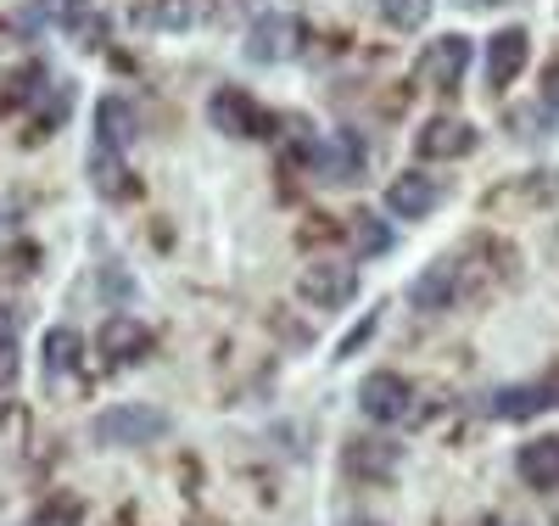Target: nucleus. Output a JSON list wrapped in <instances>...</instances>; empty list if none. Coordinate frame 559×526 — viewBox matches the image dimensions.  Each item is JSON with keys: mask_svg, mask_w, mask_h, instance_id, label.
Listing matches in <instances>:
<instances>
[{"mask_svg": "<svg viewBox=\"0 0 559 526\" xmlns=\"http://www.w3.org/2000/svg\"><path fill=\"white\" fill-rule=\"evenodd\" d=\"M207 124L218 135H236V140H269L280 129V118L258 102L252 90H236V84H218L207 95Z\"/></svg>", "mask_w": 559, "mask_h": 526, "instance_id": "f257e3e1", "label": "nucleus"}, {"mask_svg": "<svg viewBox=\"0 0 559 526\" xmlns=\"http://www.w3.org/2000/svg\"><path fill=\"white\" fill-rule=\"evenodd\" d=\"M168 425L174 420L152 404H112V409H102L96 420H90V437L107 443V448H140V443L168 437Z\"/></svg>", "mask_w": 559, "mask_h": 526, "instance_id": "f03ea898", "label": "nucleus"}, {"mask_svg": "<svg viewBox=\"0 0 559 526\" xmlns=\"http://www.w3.org/2000/svg\"><path fill=\"white\" fill-rule=\"evenodd\" d=\"M559 202V168H532V174H515V179H503L492 185L487 197H481V213L487 219H521V213H543Z\"/></svg>", "mask_w": 559, "mask_h": 526, "instance_id": "7ed1b4c3", "label": "nucleus"}, {"mask_svg": "<svg viewBox=\"0 0 559 526\" xmlns=\"http://www.w3.org/2000/svg\"><path fill=\"white\" fill-rule=\"evenodd\" d=\"M302 51H308V23L297 12H263L247 34V62H258V68L297 62Z\"/></svg>", "mask_w": 559, "mask_h": 526, "instance_id": "20e7f679", "label": "nucleus"}, {"mask_svg": "<svg viewBox=\"0 0 559 526\" xmlns=\"http://www.w3.org/2000/svg\"><path fill=\"white\" fill-rule=\"evenodd\" d=\"M481 147V129L471 118H459V113H437L414 129V157L419 163H459V157H471Z\"/></svg>", "mask_w": 559, "mask_h": 526, "instance_id": "39448f33", "label": "nucleus"}, {"mask_svg": "<svg viewBox=\"0 0 559 526\" xmlns=\"http://www.w3.org/2000/svg\"><path fill=\"white\" fill-rule=\"evenodd\" d=\"M471 62H476V39H471V34H437L426 51H419L414 73L426 79L431 90L453 95V90L464 84V73H471Z\"/></svg>", "mask_w": 559, "mask_h": 526, "instance_id": "423d86ee", "label": "nucleus"}, {"mask_svg": "<svg viewBox=\"0 0 559 526\" xmlns=\"http://www.w3.org/2000/svg\"><path fill=\"white\" fill-rule=\"evenodd\" d=\"M297 292H302V303L308 308H347L353 297H358V269L353 264H342V258H313V264H302V274H297Z\"/></svg>", "mask_w": 559, "mask_h": 526, "instance_id": "0eeeda50", "label": "nucleus"}, {"mask_svg": "<svg viewBox=\"0 0 559 526\" xmlns=\"http://www.w3.org/2000/svg\"><path fill=\"white\" fill-rule=\"evenodd\" d=\"M459 297H464V269H459V253L431 258L426 269H419V274L408 280V303H414L419 314H442V308H453Z\"/></svg>", "mask_w": 559, "mask_h": 526, "instance_id": "6e6552de", "label": "nucleus"}, {"mask_svg": "<svg viewBox=\"0 0 559 526\" xmlns=\"http://www.w3.org/2000/svg\"><path fill=\"white\" fill-rule=\"evenodd\" d=\"M358 409H364V420H376V425H397V420L414 414V387L397 370H376V375L358 381Z\"/></svg>", "mask_w": 559, "mask_h": 526, "instance_id": "1a4fd4ad", "label": "nucleus"}, {"mask_svg": "<svg viewBox=\"0 0 559 526\" xmlns=\"http://www.w3.org/2000/svg\"><path fill=\"white\" fill-rule=\"evenodd\" d=\"M526 62H532V34H526L521 23L498 28V34L487 39V51H481V68H487V84H492V90H509V84L526 73Z\"/></svg>", "mask_w": 559, "mask_h": 526, "instance_id": "9d476101", "label": "nucleus"}, {"mask_svg": "<svg viewBox=\"0 0 559 526\" xmlns=\"http://www.w3.org/2000/svg\"><path fill=\"white\" fill-rule=\"evenodd\" d=\"M152 330H146V319H134V314H112V319H102V330H96V348H102V359L112 364V370H129V364H140L152 353Z\"/></svg>", "mask_w": 559, "mask_h": 526, "instance_id": "9b49d317", "label": "nucleus"}, {"mask_svg": "<svg viewBox=\"0 0 559 526\" xmlns=\"http://www.w3.org/2000/svg\"><path fill=\"white\" fill-rule=\"evenodd\" d=\"M442 208V179L426 168H408L386 185V213L392 219H431Z\"/></svg>", "mask_w": 559, "mask_h": 526, "instance_id": "f8f14e48", "label": "nucleus"}, {"mask_svg": "<svg viewBox=\"0 0 559 526\" xmlns=\"http://www.w3.org/2000/svg\"><path fill=\"white\" fill-rule=\"evenodd\" d=\"M369 163V147H364V135L358 129H336V135H324V147H319V163L313 174L324 179H336V185H353Z\"/></svg>", "mask_w": 559, "mask_h": 526, "instance_id": "ddd939ff", "label": "nucleus"}, {"mask_svg": "<svg viewBox=\"0 0 559 526\" xmlns=\"http://www.w3.org/2000/svg\"><path fill=\"white\" fill-rule=\"evenodd\" d=\"M397 443H386V437H353L347 448H342V470L347 476H358V482H392L397 476Z\"/></svg>", "mask_w": 559, "mask_h": 526, "instance_id": "4468645a", "label": "nucleus"}, {"mask_svg": "<svg viewBox=\"0 0 559 526\" xmlns=\"http://www.w3.org/2000/svg\"><path fill=\"white\" fill-rule=\"evenodd\" d=\"M134 135H140L134 107L123 102V95H102V102H96V147H107V152L123 157L134 147Z\"/></svg>", "mask_w": 559, "mask_h": 526, "instance_id": "2eb2a0df", "label": "nucleus"}, {"mask_svg": "<svg viewBox=\"0 0 559 526\" xmlns=\"http://www.w3.org/2000/svg\"><path fill=\"white\" fill-rule=\"evenodd\" d=\"M90 185H96L107 202H129V197H140V179H134L129 163H123L118 152H107V147H90Z\"/></svg>", "mask_w": 559, "mask_h": 526, "instance_id": "dca6fc26", "label": "nucleus"}, {"mask_svg": "<svg viewBox=\"0 0 559 526\" xmlns=\"http://www.w3.org/2000/svg\"><path fill=\"white\" fill-rule=\"evenodd\" d=\"M515 470L526 476V488H559V437H532L515 454Z\"/></svg>", "mask_w": 559, "mask_h": 526, "instance_id": "f3484780", "label": "nucleus"}, {"mask_svg": "<svg viewBox=\"0 0 559 526\" xmlns=\"http://www.w3.org/2000/svg\"><path fill=\"white\" fill-rule=\"evenodd\" d=\"M548 409V393L537 387V381H515V387H498L492 393V414L498 420H532Z\"/></svg>", "mask_w": 559, "mask_h": 526, "instance_id": "a211bd4d", "label": "nucleus"}, {"mask_svg": "<svg viewBox=\"0 0 559 526\" xmlns=\"http://www.w3.org/2000/svg\"><path fill=\"white\" fill-rule=\"evenodd\" d=\"M68 113H73V79H57V84L34 102V129H28V140H45L51 129H62Z\"/></svg>", "mask_w": 559, "mask_h": 526, "instance_id": "6ab92c4d", "label": "nucleus"}, {"mask_svg": "<svg viewBox=\"0 0 559 526\" xmlns=\"http://www.w3.org/2000/svg\"><path fill=\"white\" fill-rule=\"evenodd\" d=\"M79 353H84V342H79V330H73V325L45 330V348H39V359H45V375H51V381L73 375V370H79Z\"/></svg>", "mask_w": 559, "mask_h": 526, "instance_id": "aec40b11", "label": "nucleus"}, {"mask_svg": "<svg viewBox=\"0 0 559 526\" xmlns=\"http://www.w3.org/2000/svg\"><path fill=\"white\" fill-rule=\"evenodd\" d=\"M347 242H353V253L358 258H381V253H392V224L386 219H376V213H347Z\"/></svg>", "mask_w": 559, "mask_h": 526, "instance_id": "412c9836", "label": "nucleus"}, {"mask_svg": "<svg viewBox=\"0 0 559 526\" xmlns=\"http://www.w3.org/2000/svg\"><path fill=\"white\" fill-rule=\"evenodd\" d=\"M134 23H146V28H163V34H179V28H191L197 23V0H140L134 7Z\"/></svg>", "mask_w": 559, "mask_h": 526, "instance_id": "4be33fe9", "label": "nucleus"}, {"mask_svg": "<svg viewBox=\"0 0 559 526\" xmlns=\"http://www.w3.org/2000/svg\"><path fill=\"white\" fill-rule=\"evenodd\" d=\"M51 84H57V79H51V68H45V62H28V68L7 73V90H0V95H7V107H34Z\"/></svg>", "mask_w": 559, "mask_h": 526, "instance_id": "5701e85b", "label": "nucleus"}, {"mask_svg": "<svg viewBox=\"0 0 559 526\" xmlns=\"http://www.w3.org/2000/svg\"><path fill=\"white\" fill-rule=\"evenodd\" d=\"M437 12V0H381V17L397 28V34H414V28H426Z\"/></svg>", "mask_w": 559, "mask_h": 526, "instance_id": "b1692460", "label": "nucleus"}, {"mask_svg": "<svg viewBox=\"0 0 559 526\" xmlns=\"http://www.w3.org/2000/svg\"><path fill=\"white\" fill-rule=\"evenodd\" d=\"M376 330H381V308H369V314H364V319H358V325L347 330V337L336 342V353H331V359H336V364H347V359H358V353H364L369 342H376Z\"/></svg>", "mask_w": 559, "mask_h": 526, "instance_id": "393cba45", "label": "nucleus"}, {"mask_svg": "<svg viewBox=\"0 0 559 526\" xmlns=\"http://www.w3.org/2000/svg\"><path fill=\"white\" fill-rule=\"evenodd\" d=\"M28 526H79V504L73 499H51L28 515Z\"/></svg>", "mask_w": 559, "mask_h": 526, "instance_id": "a878e982", "label": "nucleus"}, {"mask_svg": "<svg viewBox=\"0 0 559 526\" xmlns=\"http://www.w3.org/2000/svg\"><path fill=\"white\" fill-rule=\"evenodd\" d=\"M17 375H23V353H17V337H12V342H0V393H12Z\"/></svg>", "mask_w": 559, "mask_h": 526, "instance_id": "bb28decb", "label": "nucleus"}, {"mask_svg": "<svg viewBox=\"0 0 559 526\" xmlns=\"http://www.w3.org/2000/svg\"><path fill=\"white\" fill-rule=\"evenodd\" d=\"M537 102H543L548 113H559V62H548V68H543V90H537Z\"/></svg>", "mask_w": 559, "mask_h": 526, "instance_id": "cd10ccee", "label": "nucleus"}, {"mask_svg": "<svg viewBox=\"0 0 559 526\" xmlns=\"http://www.w3.org/2000/svg\"><path fill=\"white\" fill-rule=\"evenodd\" d=\"M12 337H17V308L0 303V342H12Z\"/></svg>", "mask_w": 559, "mask_h": 526, "instance_id": "c85d7f7f", "label": "nucleus"}, {"mask_svg": "<svg viewBox=\"0 0 559 526\" xmlns=\"http://www.w3.org/2000/svg\"><path fill=\"white\" fill-rule=\"evenodd\" d=\"M537 387H543V393H548V404L559 409V364H554V370H548V375L537 381Z\"/></svg>", "mask_w": 559, "mask_h": 526, "instance_id": "c756f323", "label": "nucleus"}, {"mask_svg": "<svg viewBox=\"0 0 559 526\" xmlns=\"http://www.w3.org/2000/svg\"><path fill=\"white\" fill-rule=\"evenodd\" d=\"M364 526H381V521H364Z\"/></svg>", "mask_w": 559, "mask_h": 526, "instance_id": "7c9ffc66", "label": "nucleus"}, {"mask_svg": "<svg viewBox=\"0 0 559 526\" xmlns=\"http://www.w3.org/2000/svg\"><path fill=\"white\" fill-rule=\"evenodd\" d=\"M487 526H503V521H487Z\"/></svg>", "mask_w": 559, "mask_h": 526, "instance_id": "2f4dec72", "label": "nucleus"}]
</instances>
